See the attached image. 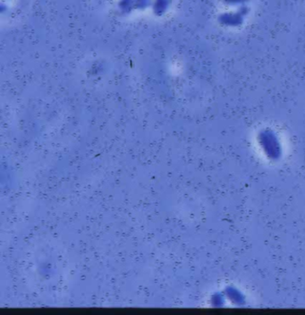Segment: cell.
Wrapping results in <instances>:
<instances>
[{
	"label": "cell",
	"mask_w": 305,
	"mask_h": 315,
	"mask_svg": "<svg viewBox=\"0 0 305 315\" xmlns=\"http://www.w3.org/2000/svg\"><path fill=\"white\" fill-rule=\"evenodd\" d=\"M249 11V7L243 5L236 12H226L220 14L219 21L223 26L238 27L244 24V17L247 15Z\"/></svg>",
	"instance_id": "obj_1"
},
{
	"label": "cell",
	"mask_w": 305,
	"mask_h": 315,
	"mask_svg": "<svg viewBox=\"0 0 305 315\" xmlns=\"http://www.w3.org/2000/svg\"><path fill=\"white\" fill-rule=\"evenodd\" d=\"M263 143L265 144L266 149L269 150V153L273 154V156H275V154H277L278 148L276 146V141L274 139L272 134H270L269 132H265L263 134Z\"/></svg>",
	"instance_id": "obj_2"
},
{
	"label": "cell",
	"mask_w": 305,
	"mask_h": 315,
	"mask_svg": "<svg viewBox=\"0 0 305 315\" xmlns=\"http://www.w3.org/2000/svg\"><path fill=\"white\" fill-rule=\"evenodd\" d=\"M250 0H223L224 4L227 6H243L249 2Z\"/></svg>",
	"instance_id": "obj_3"
}]
</instances>
